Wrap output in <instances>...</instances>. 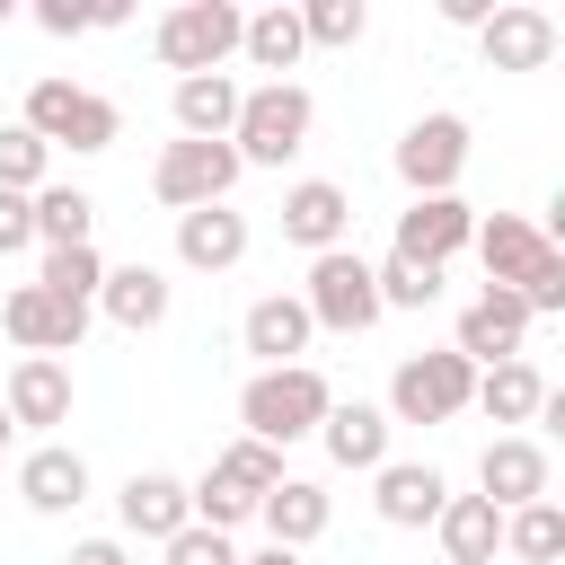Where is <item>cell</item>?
Returning <instances> with one entry per match:
<instances>
[{"label": "cell", "mask_w": 565, "mask_h": 565, "mask_svg": "<svg viewBox=\"0 0 565 565\" xmlns=\"http://www.w3.org/2000/svg\"><path fill=\"white\" fill-rule=\"evenodd\" d=\"M327 406H335V388H327L318 362L247 371V388H238V433L265 441V450H291V441H309V433L327 424Z\"/></svg>", "instance_id": "obj_1"}, {"label": "cell", "mask_w": 565, "mask_h": 565, "mask_svg": "<svg viewBox=\"0 0 565 565\" xmlns=\"http://www.w3.org/2000/svg\"><path fill=\"white\" fill-rule=\"evenodd\" d=\"M318 132V97L300 79H265V88H238V124H230V150L238 168H282L300 159Z\"/></svg>", "instance_id": "obj_2"}, {"label": "cell", "mask_w": 565, "mask_h": 565, "mask_svg": "<svg viewBox=\"0 0 565 565\" xmlns=\"http://www.w3.org/2000/svg\"><path fill=\"white\" fill-rule=\"evenodd\" d=\"M18 124H26L44 150H79V159H97V150L124 141V106L97 97V88H79V79H35L26 106H18Z\"/></svg>", "instance_id": "obj_3"}, {"label": "cell", "mask_w": 565, "mask_h": 565, "mask_svg": "<svg viewBox=\"0 0 565 565\" xmlns=\"http://www.w3.org/2000/svg\"><path fill=\"white\" fill-rule=\"evenodd\" d=\"M238 26H247L238 0H177V9L150 26V53H159L177 79H203V71H221V62L238 53Z\"/></svg>", "instance_id": "obj_4"}, {"label": "cell", "mask_w": 565, "mask_h": 565, "mask_svg": "<svg viewBox=\"0 0 565 565\" xmlns=\"http://www.w3.org/2000/svg\"><path fill=\"white\" fill-rule=\"evenodd\" d=\"M300 309H309V327H318V335H371V327H380L371 256H353V247H327V256H309Z\"/></svg>", "instance_id": "obj_5"}, {"label": "cell", "mask_w": 565, "mask_h": 565, "mask_svg": "<svg viewBox=\"0 0 565 565\" xmlns=\"http://www.w3.org/2000/svg\"><path fill=\"white\" fill-rule=\"evenodd\" d=\"M468 397H477V362H459L450 344L441 353H406L397 371H388V424H450V415H468Z\"/></svg>", "instance_id": "obj_6"}, {"label": "cell", "mask_w": 565, "mask_h": 565, "mask_svg": "<svg viewBox=\"0 0 565 565\" xmlns=\"http://www.w3.org/2000/svg\"><path fill=\"white\" fill-rule=\"evenodd\" d=\"M459 168H468V115L433 106V115H415L397 132V185H406V203L415 194H459Z\"/></svg>", "instance_id": "obj_7"}, {"label": "cell", "mask_w": 565, "mask_h": 565, "mask_svg": "<svg viewBox=\"0 0 565 565\" xmlns=\"http://www.w3.org/2000/svg\"><path fill=\"white\" fill-rule=\"evenodd\" d=\"M238 177H247V168H238L230 141H168L159 168H150V194H159L168 212H203V203H230Z\"/></svg>", "instance_id": "obj_8"}, {"label": "cell", "mask_w": 565, "mask_h": 565, "mask_svg": "<svg viewBox=\"0 0 565 565\" xmlns=\"http://www.w3.org/2000/svg\"><path fill=\"white\" fill-rule=\"evenodd\" d=\"M0 327H9V344L18 353H79V335H88V309H71V300H53L44 282H9L0 291Z\"/></svg>", "instance_id": "obj_9"}, {"label": "cell", "mask_w": 565, "mask_h": 565, "mask_svg": "<svg viewBox=\"0 0 565 565\" xmlns=\"http://www.w3.org/2000/svg\"><path fill=\"white\" fill-rule=\"evenodd\" d=\"M477 494L494 512H521V503H547L556 494V459L530 441V433H494L486 459H477Z\"/></svg>", "instance_id": "obj_10"}, {"label": "cell", "mask_w": 565, "mask_h": 565, "mask_svg": "<svg viewBox=\"0 0 565 565\" xmlns=\"http://www.w3.org/2000/svg\"><path fill=\"white\" fill-rule=\"evenodd\" d=\"M468 238H477V212H468L459 194H415V203L397 212V247H388V256L441 274L450 256H468Z\"/></svg>", "instance_id": "obj_11"}, {"label": "cell", "mask_w": 565, "mask_h": 565, "mask_svg": "<svg viewBox=\"0 0 565 565\" xmlns=\"http://www.w3.org/2000/svg\"><path fill=\"white\" fill-rule=\"evenodd\" d=\"M530 344V309H521V291H477L468 309H459V327H450V353L459 362H477V371H494V362H512Z\"/></svg>", "instance_id": "obj_12"}, {"label": "cell", "mask_w": 565, "mask_h": 565, "mask_svg": "<svg viewBox=\"0 0 565 565\" xmlns=\"http://www.w3.org/2000/svg\"><path fill=\"white\" fill-rule=\"evenodd\" d=\"M477 53H486V71H547L556 62V18L530 9V0H494V18L477 26Z\"/></svg>", "instance_id": "obj_13"}, {"label": "cell", "mask_w": 565, "mask_h": 565, "mask_svg": "<svg viewBox=\"0 0 565 565\" xmlns=\"http://www.w3.org/2000/svg\"><path fill=\"white\" fill-rule=\"evenodd\" d=\"M441 503H450V477H441L433 459H388V468H371V512H380L388 530H433Z\"/></svg>", "instance_id": "obj_14"}, {"label": "cell", "mask_w": 565, "mask_h": 565, "mask_svg": "<svg viewBox=\"0 0 565 565\" xmlns=\"http://www.w3.org/2000/svg\"><path fill=\"white\" fill-rule=\"evenodd\" d=\"M344 230H353V194H344L335 177H300V185H282V238H291V247L327 256V247H344Z\"/></svg>", "instance_id": "obj_15"}, {"label": "cell", "mask_w": 565, "mask_h": 565, "mask_svg": "<svg viewBox=\"0 0 565 565\" xmlns=\"http://www.w3.org/2000/svg\"><path fill=\"white\" fill-rule=\"evenodd\" d=\"M309 309H300V291H265V300H247V318H238V344L256 353V371H282V362H309Z\"/></svg>", "instance_id": "obj_16"}, {"label": "cell", "mask_w": 565, "mask_h": 565, "mask_svg": "<svg viewBox=\"0 0 565 565\" xmlns=\"http://www.w3.org/2000/svg\"><path fill=\"white\" fill-rule=\"evenodd\" d=\"M0 406H9V424H26V433L71 424V362H53V353H18Z\"/></svg>", "instance_id": "obj_17"}, {"label": "cell", "mask_w": 565, "mask_h": 565, "mask_svg": "<svg viewBox=\"0 0 565 565\" xmlns=\"http://www.w3.org/2000/svg\"><path fill=\"white\" fill-rule=\"evenodd\" d=\"M115 521H124V539L168 547V539L194 521V512H185V477H168V468H132L124 494H115Z\"/></svg>", "instance_id": "obj_18"}, {"label": "cell", "mask_w": 565, "mask_h": 565, "mask_svg": "<svg viewBox=\"0 0 565 565\" xmlns=\"http://www.w3.org/2000/svg\"><path fill=\"white\" fill-rule=\"evenodd\" d=\"M18 494H26V512L62 521V512L88 503V459H79L71 441H35V450L18 459Z\"/></svg>", "instance_id": "obj_19"}, {"label": "cell", "mask_w": 565, "mask_h": 565, "mask_svg": "<svg viewBox=\"0 0 565 565\" xmlns=\"http://www.w3.org/2000/svg\"><path fill=\"white\" fill-rule=\"evenodd\" d=\"M247 212H230V203H203V212H177V265L185 274H230L238 256H247Z\"/></svg>", "instance_id": "obj_20"}, {"label": "cell", "mask_w": 565, "mask_h": 565, "mask_svg": "<svg viewBox=\"0 0 565 565\" xmlns=\"http://www.w3.org/2000/svg\"><path fill=\"white\" fill-rule=\"evenodd\" d=\"M97 309H106L124 335H150V327H168V309H177V282H168L159 265H106V282H97Z\"/></svg>", "instance_id": "obj_21"}, {"label": "cell", "mask_w": 565, "mask_h": 565, "mask_svg": "<svg viewBox=\"0 0 565 565\" xmlns=\"http://www.w3.org/2000/svg\"><path fill=\"white\" fill-rule=\"evenodd\" d=\"M468 247H477V265H486V282H494V291H521V282H530V265L547 256V230H539V221H521V212H494V221H477V238H468Z\"/></svg>", "instance_id": "obj_22"}, {"label": "cell", "mask_w": 565, "mask_h": 565, "mask_svg": "<svg viewBox=\"0 0 565 565\" xmlns=\"http://www.w3.org/2000/svg\"><path fill=\"white\" fill-rule=\"evenodd\" d=\"M388 433H397V424H388L371 397H335V406H327V424H318L327 459H335V468H362V477H371V468H388Z\"/></svg>", "instance_id": "obj_23"}, {"label": "cell", "mask_w": 565, "mask_h": 565, "mask_svg": "<svg viewBox=\"0 0 565 565\" xmlns=\"http://www.w3.org/2000/svg\"><path fill=\"white\" fill-rule=\"evenodd\" d=\"M256 521H265V539H274V547H291V556H300V547H318V539H327L335 503H327V486H318V477H282V486L256 503Z\"/></svg>", "instance_id": "obj_24"}, {"label": "cell", "mask_w": 565, "mask_h": 565, "mask_svg": "<svg viewBox=\"0 0 565 565\" xmlns=\"http://www.w3.org/2000/svg\"><path fill=\"white\" fill-rule=\"evenodd\" d=\"M168 115H177V141H230V124H238V79H230V71L177 79Z\"/></svg>", "instance_id": "obj_25"}, {"label": "cell", "mask_w": 565, "mask_h": 565, "mask_svg": "<svg viewBox=\"0 0 565 565\" xmlns=\"http://www.w3.org/2000/svg\"><path fill=\"white\" fill-rule=\"evenodd\" d=\"M433 539H441L450 565H494V556H503V512H494L486 494H450L441 521H433Z\"/></svg>", "instance_id": "obj_26"}, {"label": "cell", "mask_w": 565, "mask_h": 565, "mask_svg": "<svg viewBox=\"0 0 565 565\" xmlns=\"http://www.w3.org/2000/svg\"><path fill=\"white\" fill-rule=\"evenodd\" d=\"M468 406H477V415H494V424H539L547 380H539V362H530V353H512V362L477 371V397H468Z\"/></svg>", "instance_id": "obj_27"}, {"label": "cell", "mask_w": 565, "mask_h": 565, "mask_svg": "<svg viewBox=\"0 0 565 565\" xmlns=\"http://www.w3.org/2000/svg\"><path fill=\"white\" fill-rule=\"evenodd\" d=\"M238 53H247L256 71H274V79H291V71H300V53H309V35H300V9H291V0L256 9V18L238 26Z\"/></svg>", "instance_id": "obj_28"}, {"label": "cell", "mask_w": 565, "mask_h": 565, "mask_svg": "<svg viewBox=\"0 0 565 565\" xmlns=\"http://www.w3.org/2000/svg\"><path fill=\"white\" fill-rule=\"evenodd\" d=\"M26 212H35V247H88L97 238V194H79V185H35Z\"/></svg>", "instance_id": "obj_29"}, {"label": "cell", "mask_w": 565, "mask_h": 565, "mask_svg": "<svg viewBox=\"0 0 565 565\" xmlns=\"http://www.w3.org/2000/svg\"><path fill=\"white\" fill-rule=\"evenodd\" d=\"M503 556H512V565H556V556H565V512H556V494L503 512Z\"/></svg>", "instance_id": "obj_30"}, {"label": "cell", "mask_w": 565, "mask_h": 565, "mask_svg": "<svg viewBox=\"0 0 565 565\" xmlns=\"http://www.w3.org/2000/svg\"><path fill=\"white\" fill-rule=\"evenodd\" d=\"M35 282H44L53 300H71V309H97V282H106V256H97V238H88V247H44Z\"/></svg>", "instance_id": "obj_31"}, {"label": "cell", "mask_w": 565, "mask_h": 565, "mask_svg": "<svg viewBox=\"0 0 565 565\" xmlns=\"http://www.w3.org/2000/svg\"><path fill=\"white\" fill-rule=\"evenodd\" d=\"M212 477H221V486H238L247 503H265V494L282 486V450H265V441H247V433H238V441L212 459Z\"/></svg>", "instance_id": "obj_32"}, {"label": "cell", "mask_w": 565, "mask_h": 565, "mask_svg": "<svg viewBox=\"0 0 565 565\" xmlns=\"http://www.w3.org/2000/svg\"><path fill=\"white\" fill-rule=\"evenodd\" d=\"M371 291H380V318L388 309H433L441 300V274L433 265H406V256H380L371 265Z\"/></svg>", "instance_id": "obj_33"}, {"label": "cell", "mask_w": 565, "mask_h": 565, "mask_svg": "<svg viewBox=\"0 0 565 565\" xmlns=\"http://www.w3.org/2000/svg\"><path fill=\"white\" fill-rule=\"evenodd\" d=\"M35 185H53V150L26 124H0V194H35Z\"/></svg>", "instance_id": "obj_34"}, {"label": "cell", "mask_w": 565, "mask_h": 565, "mask_svg": "<svg viewBox=\"0 0 565 565\" xmlns=\"http://www.w3.org/2000/svg\"><path fill=\"white\" fill-rule=\"evenodd\" d=\"M362 26H371V9H362V0H300V35H309V44H327V53H353V44H362Z\"/></svg>", "instance_id": "obj_35"}, {"label": "cell", "mask_w": 565, "mask_h": 565, "mask_svg": "<svg viewBox=\"0 0 565 565\" xmlns=\"http://www.w3.org/2000/svg\"><path fill=\"white\" fill-rule=\"evenodd\" d=\"M521 309H530V318H556V309H565V247H547V256L530 265V282H521Z\"/></svg>", "instance_id": "obj_36"}, {"label": "cell", "mask_w": 565, "mask_h": 565, "mask_svg": "<svg viewBox=\"0 0 565 565\" xmlns=\"http://www.w3.org/2000/svg\"><path fill=\"white\" fill-rule=\"evenodd\" d=\"M159 556H168V565H238V547H230L221 530H194V521H185V530H177Z\"/></svg>", "instance_id": "obj_37"}, {"label": "cell", "mask_w": 565, "mask_h": 565, "mask_svg": "<svg viewBox=\"0 0 565 565\" xmlns=\"http://www.w3.org/2000/svg\"><path fill=\"white\" fill-rule=\"evenodd\" d=\"M18 247H35V212H26V194H0V256H18Z\"/></svg>", "instance_id": "obj_38"}, {"label": "cell", "mask_w": 565, "mask_h": 565, "mask_svg": "<svg viewBox=\"0 0 565 565\" xmlns=\"http://www.w3.org/2000/svg\"><path fill=\"white\" fill-rule=\"evenodd\" d=\"M35 26H44V35H79L88 9H71V0H35Z\"/></svg>", "instance_id": "obj_39"}, {"label": "cell", "mask_w": 565, "mask_h": 565, "mask_svg": "<svg viewBox=\"0 0 565 565\" xmlns=\"http://www.w3.org/2000/svg\"><path fill=\"white\" fill-rule=\"evenodd\" d=\"M71 565H132V547H124V539H79Z\"/></svg>", "instance_id": "obj_40"}, {"label": "cell", "mask_w": 565, "mask_h": 565, "mask_svg": "<svg viewBox=\"0 0 565 565\" xmlns=\"http://www.w3.org/2000/svg\"><path fill=\"white\" fill-rule=\"evenodd\" d=\"M441 18H450V26H486V18H494V0H441Z\"/></svg>", "instance_id": "obj_41"}, {"label": "cell", "mask_w": 565, "mask_h": 565, "mask_svg": "<svg viewBox=\"0 0 565 565\" xmlns=\"http://www.w3.org/2000/svg\"><path fill=\"white\" fill-rule=\"evenodd\" d=\"M238 565H300L291 547H265V556H238Z\"/></svg>", "instance_id": "obj_42"}, {"label": "cell", "mask_w": 565, "mask_h": 565, "mask_svg": "<svg viewBox=\"0 0 565 565\" xmlns=\"http://www.w3.org/2000/svg\"><path fill=\"white\" fill-rule=\"evenodd\" d=\"M9 441H18V424H9V406H0V450H9Z\"/></svg>", "instance_id": "obj_43"}, {"label": "cell", "mask_w": 565, "mask_h": 565, "mask_svg": "<svg viewBox=\"0 0 565 565\" xmlns=\"http://www.w3.org/2000/svg\"><path fill=\"white\" fill-rule=\"evenodd\" d=\"M0 26H9V0H0Z\"/></svg>", "instance_id": "obj_44"}]
</instances>
